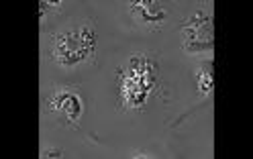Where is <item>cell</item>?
Segmentation results:
<instances>
[{"label":"cell","instance_id":"1","mask_svg":"<svg viewBox=\"0 0 253 159\" xmlns=\"http://www.w3.org/2000/svg\"><path fill=\"white\" fill-rule=\"evenodd\" d=\"M211 25H212V17H211V14L204 12V10H196V12H192L184 21L182 29H192V31H198V33H202L204 37H212Z\"/></svg>","mask_w":253,"mask_h":159},{"label":"cell","instance_id":"2","mask_svg":"<svg viewBox=\"0 0 253 159\" xmlns=\"http://www.w3.org/2000/svg\"><path fill=\"white\" fill-rule=\"evenodd\" d=\"M78 35H80V45L96 55V31H94V27L88 25V23L80 25L78 27Z\"/></svg>","mask_w":253,"mask_h":159},{"label":"cell","instance_id":"3","mask_svg":"<svg viewBox=\"0 0 253 159\" xmlns=\"http://www.w3.org/2000/svg\"><path fill=\"white\" fill-rule=\"evenodd\" d=\"M182 49L186 53H211L212 51V37L211 39H194V41H184Z\"/></svg>","mask_w":253,"mask_h":159},{"label":"cell","instance_id":"4","mask_svg":"<svg viewBox=\"0 0 253 159\" xmlns=\"http://www.w3.org/2000/svg\"><path fill=\"white\" fill-rule=\"evenodd\" d=\"M61 113H66L70 122H78V119H80V115H82V102H80V98H78L76 94H72Z\"/></svg>","mask_w":253,"mask_h":159},{"label":"cell","instance_id":"5","mask_svg":"<svg viewBox=\"0 0 253 159\" xmlns=\"http://www.w3.org/2000/svg\"><path fill=\"white\" fill-rule=\"evenodd\" d=\"M198 86H200V94L202 96H207V94L212 92V68H211V63L207 68H202L198 70Z\"/></svg>","mask_w":253,"mask_h":159},{"label":"cell","instance_id":"6","mask_svg":"<svg viewBox=\"0 0 253 159\" xmlns=\"http://www.w3.org/2000/svg\"><path fill=\"white\" fill-rule=\"evenodd\" d=\"M70 96H72V92H68V90L53 92L49 100H47V106H49L51 113H59V110H63V106H66V102L70 100Z\"/></svg>","mask_w":253,"mask_h":159},{"label":"cell","instance_id":"7","mask_svg":"<svg viewBox=\"0 0 253 159\" xmlns=\"http://www.w3.org/2000/svg\"><path fill=\"white\" fill-rule=\"evenodd\" d=\"M45 157H61V151H53V149H47L45 153H43Z\"/></svg>","mask_w":253,"mask_h":159}]
</instances>
